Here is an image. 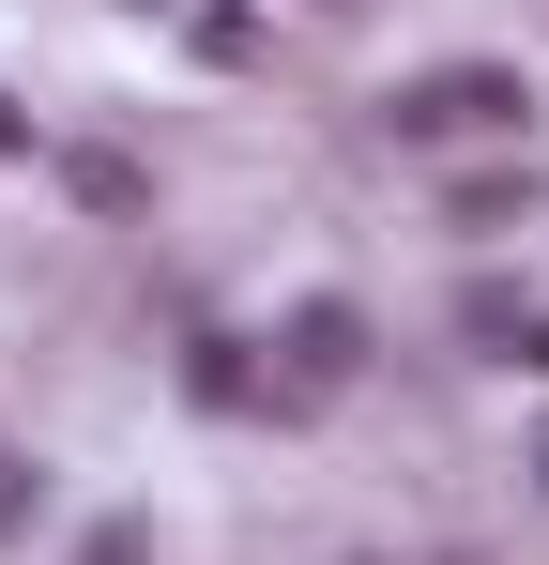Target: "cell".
Here are the masks:
<instances>
[{"mask_svg": "<svg viewBox=\"0 0 549 565\" xmlns=\"http://www.w3.org/2000/svg\"><path fill=\"white\" fill-rule=\"evenodd\" d=\"M458 337H473L488 367H549V306H535V290H504V276L458 290Z\"/></svg>", "mask_w": 549, "mask_h": 565, "instance_id": "cell-2", "label": "cell"}, {"mask_svg": "<svg viewBox=\"0 0 549 565\" xmlns=\"http://www.w3.org/2000/svg\"><path fill=\"white\" fill-rule=\"evenodd\" d=\"M138 15H153V0H138Z\"/></svg>", "mask_w": 549, "mask_h": 565, "instance_id": "cell-4", "label": "cell"}, {"mask_svg": "<svg viewBox=\"0 0 549 565\" xmlns=\"http://www.w3.org/2000/svg\"><path fill=\"white\" fill-rule=\"evenodd\" d=\"M290 367H305V382H352V367H366V321L336 306V290H321V306L290 321Z\"/></svg>", "mask_w": 549, "mask_h": 565, "instance_id": "cell-3", "label": "cell"}, {"mask_svg": "<svg viewBox=\"0 0 549 565\" xmlns=\"http://www.w3.org/2000/svg\"><path fill=\"white\" fill-rule=\"evenodd\" d=\"M535 473H549V459H535Z\"/></svg>", "mask_w": 549, "mask_h": 565, "instance_id": "cell-5", "label": "cell"}, {"mask_svg": "<svg viewBox=\"0 0 549 565\" xmlns=\"http://www.w3.org/2000/svg\"><path fill=\"white\" fill-rule=\"evenodd\" d=\"M535 122V93L504 77V62H428V77H397L381 93V138L397 153H458V138H519Z\"/></svg>", "mask_w": 549, "mask_h": 565, "instance_id": "cell-1", "label": "cell"}]
</instances>
